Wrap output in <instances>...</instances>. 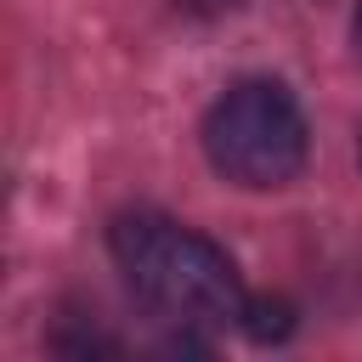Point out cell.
Segmentation results:
<instances>
[{"label":"cell","mask_w":362,"mask_h":362,"mask_svg":"<svg viewBox=\"0 0 362 362\" xmlns=\"http://www.w3.org/2000/svg\"><path fill=\"white\" fill-rule=\"evenodd\" d=\"M107 249L136 288L141 305H153L181 334L192 328H226L243 317V283L221 243L204 232L170 221V215H119L107 232Z\"/></svg>","instance_id":"cell-1"},{"label":"cell","mask_w":362,"mask_h":362,"mask_svg":"<svg viewBox=\"0 0 362 362\" xmlns=\"http://www.w3.org/2000/svg\"><path fill=\"white\" fill-rule=\"evenodd\" d=\"M305 113L277 79H238L204 113V153L232 187H283L305 170Z\"/></svg>","instance_id":"cell-2"},{"label":"cell","mask_w":362,"mask_h":362,"mask_svg":"<svg viewBox=\"0 0 362 362\" xmlns=\"http://www.w3.org/2000/svg\"><path fill=\"white\" fill-rule=\"evenodd\" d=\"M255 339H283L294 328V305L288 300H243V317H238Z\"/></svg>","instance_id":"cell-3"},{"label":"cell","mask_w":362,"mask_h":362,"mask_svg":"<svg viewBox=\"0 0 362 362\" xmlns=\"http://www.w3.org/2000/svg\"><path fill=\"white\" fill-rule=\"evenodd\" d=\"M351 40H356V57H362V6H356V17H351Z\"/></svg>","instance_id":"cell-4"}]
</instances>
